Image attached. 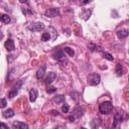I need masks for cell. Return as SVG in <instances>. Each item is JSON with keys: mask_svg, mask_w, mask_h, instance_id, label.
I'll return each instance as SVG.
<instances>
[{"mask_svg": "<svg viewBox=\"0 0 129 129\" xmlns=\"http://www.w3.org/2000/svg\"><path fill=\"white\" fill-rule=\"evenodd\" d=\"M101 81V77L97 73H91L87 77V82L90 86H97Z\"/></svg>", "mask_w": 129, "mask_h": 129, "instance_id": "1", "label": "cell"}, {"mask_svg": "<svg viewBox=\"0 0 129 129\" xmlns=\"http://www.w3.org/2000/svg\"><path fill=\"white\" fill-rule=\"evenodd\" d=\"M113 110V105L110 101H105L99 105V111L101 114H109Z\"/></svg>", "mask_w": 129, "mask_h": 129, "instance_id": "2", "label": "cell"}, {"mask_svg": "<svg viewBox=\"0 0 129 129\" xmlns=\"http://www.w3.org/2000/svg\"><path fill=\"white\" fill-rule=\"evenodd\" d=\"M27 29L30 31H40L42 29H44V24L41 22H35V23H30L27 25Z\"/></svg>", "mask_w": 129, "mask_h": 129, "instance_id": "3", "label": "cell"}, {"mask_svg": "<svg viewBox=\"0 0 129 129\" xmlns=\"http://www.w3.org/2000/svg\"><path fill=\"white\" fill-rule=\"evenodd\" d=\"M44 15L47 17H55V16L59 15V10L57 8H50V9L45 10Z\"/></svg>", "mask_w": 129, "mask_h": 129, "instance_id": "4", "label": "cell"}, {"mask_svg": "<svg viewBox=\"0 0 129 129\" xmlns=\"http://www.w3.org/2000/svg\"><path fill=\"white\" fill-rule=\"evenodd\" d=\"M123 120V113L117 112L114 115V122H113V127H117V125L119 123H121Z\"/></svg>", "mask_w": 129, "mask_h": 129, "instance_id": "5", "label": "cell"}, {"mask_svg": "<svg viewBox=\"0 0 129 129\" xmlns=\"http://www.w3.org/2000/svg\"><path fill=\"white\" fill-rule=\"evenodd\" d=\"M4 46H5V48H6L8 51H12V50H14V48H15L14 41H13L11 38H9V39H7V40L5 41Z\"/></svg>", "mask_w": 129, "mask_h": 129, "instance_id": "6", "label": "cell"}, {"mask_svg": "<svg viewBox=\"0 0 129 129\" xmlns=\"http://www.w3.org/2000/svg\"><path fill=\"white\" fill-rule=\"evenodd\" d=\"M12 127L16 128V129H27L28 125L24 122H19V121H15L12 123Z\"/></svg>", "mask_w": 129, "mask_h": 129, "instance_id": "7", "label": "cell"}, {"mask_svg": "<svg viewBox=\"0 0 129 129\" xmlns=\"http://www.w3.org/2000/svg\"><path fill=\"white\" fill-rule=\"evenodd\" d=\"M56 79V75H55V73H53V72H50V73H48V76L45 78V84L46 85H50L54 80Z\"/></svg>", "mask_w": 129, "mask_h": 129, "instance_id": "8", "label": "cell"}, {"mask_svg": "<svg viewBox=\"0 0 129 129\" xmlns=\"http://www.w3.org/2000/svg\"><path fill=\"white\" fill-rule=\"evenodd\" d=\"M128 33H129L128 29L123 28V29H120V30H118V31H117V36H118V38L123 39V38H125V37H127V36H128Z\"/></svg>", "mask_w": 129, "mask_h": 129, "instance_id": "9", "label": "cell"}, {"mask_svg": "<svg viewBox=\"0 0 129 129\" xmlns=\"http://www.w3.org/2000/svg\"><path fill=\"white\" fill-rule=\"evenodd\" d=\"M53 58L54 59H56V60H61V59H63L64 58V53H63V51L62 50H56L54 53H53Z\"/></svg>", "mask_w": 129, "mask_h": 129, "instance_id": "10", "label": "cell"}, {"mask_svg": "<svg viewBox=\"0 0 129 129\" xmlns=\"http://www.w3.org/2000/svg\"><path fill=\"white\" fill-rule=\"evenodd\" d=\"M37 98V91L35 89H31L29 91V101L32 103V102H35Z\"/></svg>", "mask_w": 129, "mask_h": 129, "instance_id": "11", "label": "cell"}, {"mask_svg": "<svg viewBox=\"0 0 129 129\" xmlns=\"http://www.w3.org/2000/svg\"><path fill=\"white\" fill-rule=\"evenodd\" d=\"M44 74H45V66H42V67L37 71V73H36V78H37L38 80H40V79L43 78Z\"/></svg>", "mask_w": 129, "mask_h": 129, "instance_id": "12", "label": "cell"}, {"mask_svg": "<svg viewBox=\"0 0 129 129\" xmlns=\"http://www.w3.org/2000/svg\"><path fill=\"white\" fill-rule=\"evenodd\" d=\"M3 116L5 118H12L14 116V111L11 109V108H8L6 109L4 112H3Z\"/></svg>", "mask_w": 129, "mask_h": 129, "instance_id": "13", "label": "cell"}, {"mask_svg": "<svg viewBox=\"0 0 129 129\" xmlns=\"http://www.w3.org/2000/svg\"><path fill=\"white\" fill-rule=\"evenodd\" d=\"M52 101L55 104H61L62 102H64V97L62 95H56L55 97H53Z\"/></svg>", "mask_w": 129, "mask_h": 129, "instance_id": "14", "label": "cell"}, {"mask_svg": "<svg viewBox=\"0 0 129 129\" xmlns=\"http://www.w3.org/2000/svg\"><path fill=\"white\" fill-rule=\"evenodd\" d=\"M83 114H84V110H83L81 107L76 108L75 111H74V116H75L76 118H80V117H82Z\"/></svg>", "mask_w": 129, "mask_h": 129, "instance_id": "15", "label": "cell"}, {"mask_svg": "<svg viewBox=\"0 0 129 129\" xmlns=\"http://www.w3.org/2000/svg\"><path fill=\"white\" fill-rule=\"evenodd\" d=\"M0 21L7 24V23L10 22V17L7 14H2V15H0Z\"/></svg>", "mask_w": 129, "mask_h": 129, "instance_id": "16", "label": "cell"}, {"mask_svg": "<svg viewBox=\"0 0 129 129\" xmlns=\"http://www.w3.org/2000/svg\"><path fill=\"white\" fill-rule=\"evenodd\" d=\"M116 74L118 76H122L123 75V67L121 63H117L116 64Z\"/></svg>", "mask_w": 129, "mask_h": 129, "instance_id": "17", "label": "cell"}, {"mask_svg": "<svg viewBox=\"0 0 129 129\" xmlns=\"http://www.w3.org/2000/svg\"><path fill=\"white\" fill-rule=\"evenodd\" d=\"M100 121H101V120H100L99 118H95V119L91 122V126H92L93 128H97V127H99V126H100V123H101Z\"/></svg>", "mask_w": 129, "mask_h": 129, "instance_id": "18", "label": "cell"}, {"mask_svg": "<svg viewBox=\"0 0 129 129\" xmlns=\"http://www.w3.org/2000/svg\"><path fill=\"white\" fill-rule=\"evenodd\" d=\"M17 94H18V91L16 90V89H12L11 91H9V93H8V98H10V99H12L13 97H16L17 96Z\"/></svg>", "mask_w": 129, "mask_h": 129, "instance_id": "19", "label": "cell"}, {"mask_svg": "<svg viewBox=\"0 0 129 129\" xmlns=\"http://www.w3.org/2000/svg\"><path fill=\"white\" fill-rule=\"evenodd\" d=\"M102 54H103V56H104L105 58H107L108 60H113V59H114L113 55H112L111 53L107 52V51H102Z\"/></svg>", "mask_w": 129, "mask_h": 129, "instance_id": "20", "label": "cell"}, {"mask_svg": "<svg viewBox=\"0 0 129 129\" xmlns=\"http://www.w3.org/2000/svg\"><path fill=\"white\" fill-rule=\"evenodd\" d=\"M49 38H50V34L48 32H43L42 33V35H41V40L42 41H47V40H49Z\"/></svg>", "mask_w": 129, "mask_h": 129, "instance_id": "21", "label": "cell"}, {"mask_svg": "<svg viewBox=\"0 0 129 129\" xmlns=\"http://www.w3.org/2000/svg\"><path fill=\"white\" fill-rule=\"evenodd\" d=\"M63 50H64L70 56H73V55L75 54V51L73 50V48H71V47H69V46H66V47L63 48Z\"/></svg>", "mask_w": 129, "mask_h": 129, "instance_id": "22", "label": "cell"}, {"mask_svg": "<svg viewBox=\"0 0 129 129\" xmlns=\"http://www.w3.org/2000/svg\"><path fill=\"white\" fill-rule=\"evenodd\" d=\"M90 14H91V10H85L83 13H82V16H84L83 18L85 20H87L89 17H90Z\"/></svg>", "mask_w": 129, "mask_h": 129, "instance_id": "23", "label": "cell"}, {"mask_svg": "<svg viewBox=\"0 0 129 129\" xmlns=\"http://www.w3.org/2000/svg\"><path fill=\"white\" fill-rule=\"evenodd\" d=\"M22 85H23V81H22V80H19V81L16 82V85L14 86V89H16V90L18 91V90L22 87Z\"/></svg>", "mask_w": 129, "mask_h": 129, "instance_id": "24", "label": "cell"}, {"mask_svg": "<svg viewBox=\"0 0 129 129\" xmlns=\"http://www.w3.org/2000/svg\"><path fill=\"white\" fill-rule=\"evenodd\" d=\"M46 92H47L48 94H52V93L56 92V88H55V87H52V86H48L47 89H46Z\"/></svg>", "mask_w": 129, "mask_h": 129, "instance_id": "25", "label": "cell"}, {"mask_svg": "<svg viewBox=\"0 0 129 129\" xmlns=\"http://www.w3.org/2000/svg\"><path fill=\"white\" fill-rule=\"evenodd\" d=\"M6 105H7L6 100H5V99H1V100H0V108H5Z\"/></svg>", "mask_w": 129, "mask_h": 129, "instance_id": "26", "label": "cell"}, {"mask_svg": "<svg viewBox=\"0 0 129 129\" xmlns=\"http://www.w3.org/2000/svg\"><path fill=\"white\" fill-rule=\"evenodd\" d=\"M69 110H70V106H69V105H63V106L61 107V111H62L63 113H68Z\"/></svg>", "mask_w": 129, "mask_h": 129, "instance_id": "27", "label": "cell"}, {"mask_svg": "<svg viewBox=\"0 0 129 129\" xmlns=\"http://www.w3.org/2000/svg\"><path fill=\"white\" fill-rule=\"evenodd\" d=\"M96 46H97V45H96V44H92V43H91V44H89V45H88V47H89V49H90V50H91V51H94V50H95V49H96Z\"/></svg>", "mask_w": 129, "mask_h": 129, "instance_id": "28", "label": "cell"}, {"mask_svg": "<svg viewBox=\"0 0 129 129\" xmlns=\"http://www.w3.org/2000/svg\"><path fill=\"white\" fill-rule=\"evenodd\" d=\"M8 128V126L6 125V124H4V123H0V129H7Z\"/></svg>", "mask_w": 129, "mask_h": 129, "instance_id": "29", "label": "cell"}, {"mask_svg": "<svg viewBox=\"0 0 129 129\" xmlns=\"http://www.w3.org/2000/svg\"><path fill=\"white\" fill-rule=\"evenodd\" d=\"M50 114H51V115H54V116H55V115L57 116V115H58V112L55 111V110H51V111H50Z\"/></svg>", "mask_w": 129, "mask_h": 129, "instance_id": "30", "label": "cell"}, {"mask_svg": "<svg viewBox=\"0 0 129 129\" xmlns=\"http://www.w3.org/2000/svg\"><path fill=\"white\" fill-rule=\"evenodd\" d=\"M75 119H76V117H75V116H70V117H69V120H70L71 122H74V121H75Z\"/></svg>", "mask_w": 129, "mask_h": 129, "instance_id": "31", "label": "cell"}, {"mask_svg": "<svg viewBox=\"0 0 129 129\" xmlns=\"http://www.w3.org/2000/svg\"><path fill=\"white\" fill-rule=\"evenodd\" d=\"M20 3H28V0H19Z\"/></svg>", "mask_w": 129, "mask_h": 129, "instance_id": "32", "label": "cell"}, {"mask_svg": "<svg viewBox=\"0 0 129 129\" xmlns=\"http://www.w3.org/2000/svg\"><path fill=\"white\" fill-rule=\"evenodd\" d=\"M89 1H90V0H85V1H84V4H86V3H88Z\"/></svg>", "mask_w": 129, "mask_h": 129, "instance_id": "33", "label": "cell"}]
</instances>
